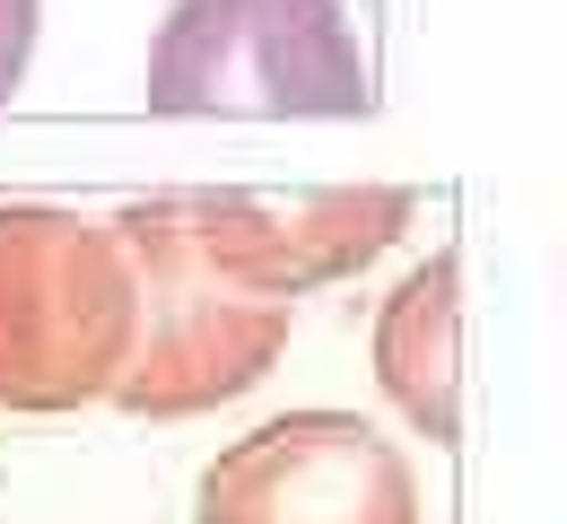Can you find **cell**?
Instances as JSON below:
<instances>
[{
  "label": "cell",
  "mask_w": 567,
  "mask_h": 524,
  "mask_svg": "<svg viewBox=\"0 0 567 524\" xmlns=\"http://www.w3.org/2000/svg\"><path fill=\"white\" fill-rule=\"evenodd\" d=\"M132 359V263L105 219L0 202V411L105 402Z\"/></svg>",
  "instance_id": "2"
},
{
  "label": "cell",
  "mask_w": 567,
  "mask_h": 524,
  "mask_svg": "<svg viewBox=\"0 0 567 524\" xmlns=\"http://www.w3.org/2000/svg\"><path fill=\"white\" fill-rule=\"evenodd\" d=\"M157 114H367L350 0H175L148 44Z\"/></svg>",
  "instance_id": "3"
},
{
  "label": "cell",
  "mask_w": 567,
  "mask_h": 524,
  "mask_svg": "<svg viewBox=\"0 0 567 524\" xmlns=\"http://www.w3.org/2000/svg\"><path fill=\"white\" fill-rule=\"evenodd\" d=\"M175 202L218 263H236L245 280H262L280 298H306L323 280L367 271L420 210L402 184H367V193H175Z\"/></svg>",
  "instance_id": "5"
},
{
  "label": "cell",
  "mask_w": 567,
  "mask_h": 524,
  "mask_svg": "<svg viewBox=\"0 0 567 524\" xmlns=\"http://www.w3.org/2000/svg\"><path fill=\"white\" fill-rule=\"evenodd\" d=\"M35 18H44V0H0V105L18 96V79L35 62Z\"/></svg>",
  "instance_id": "7"
},
{
  "label": "cell",
  "mask_w": 567,
  "mask_h": 524,
  "mask_svg": "<svg viewBox=\"0 0 567 524\" xmlns=\"http://www.w3.org/2000/svg\"><path fill=\"white\" fill-rule=\"evenodd\" d=\"M202 524H420V472L358 411H288L202 472Z\"/></svg>",
  "instance_id": "4"
},
{
  "label": "cell",
  "mask_w": 567,
  "mask_h": 524,
  "mask_svg": "<svg viewBox=\"0 0 567 524\" xmlns=\"http://www.w3.org/2000/svg\"><path fill=\"white\" fill-rule=\"evenodd\" d=\"M454 368H463V323H454V245H436L420 271L375 315V384L427 446H454Z\"/></svg>",
  "instance_id": "6"
},
{
  "label": "cell",
  "mask_w": 567,
  "mask_h": 524,
  "mask_svg": "<svg viewBox=\"0 0 567 524\" xmlns=\"http://www.w3.org/2000/svg\"><path fill=\"white\" fill-rule=\"evenodd\" d=\"M105 227L123 236V263H132V359L105 402H123L132 420H193L254 393L288 350L297 298L218 263L175 193L123 202Z\"/></svg>",
  "instance_id": "1"
}]
</instances>
